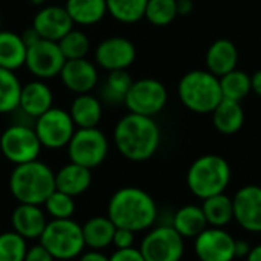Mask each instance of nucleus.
<instances>
[{
    "instance_id": "nucleus-10",
    "label": "nucleus",
    "mask_w": 261,
    "mask_h": 261,
    "mask_svg": "<svg viewBox=\"0 0 261 261\" xmlns=\"http://www.w3.org/2000/svg\"><path fill=\"white\" fill-rule=\"evenodd\" d=\"M41 147L49 150H58L67 147L76 127L69 115V112L52 107L46 113L37 118L34 127Z\"/></svg>"
},
{
    "instance_id": "nucleus-28",
    "label": "nucleus",
    "mask_w": 261,
    "mask_h": 261,
    "mask_svg": "<svg viewBox=\"0 0 261 261\" xmlns=\"http://www.w3.org/2000/svg\"><path fill=\"white\" fill-rule=\"evenodd\" d=\"M202 211L208 222V226L223 228L234 219V205L232 199L225 196V193L208 197L203 200Z\"/></svg>"
},
{
    "instance_id": "nucleus-31",
    "label": "nucleus",
    "mask_w": 261,
    "mask_h": 261,
    "mask_svg": "<svg viewBox=\"0 0 261 261\" xmlns=\"http://www.w3.org/2000/svg\"><path fill=\"white\" fill-rule=\"evenodd\" d=\"M21 83L12 70L0 67V113H11L18 109Z\"/></svg>"
},
{
    "instance_id": "nucleus-12",
    "label": "nucleus",
    "mask_w": 261,
    "mask_h": 261,
    "mask_svg": "<svg viewBox=\"0 0 261 261\" xmlns=\"http://www.w3.org/2000/svg\"><path fill=\"white\" fill-rule=\"evenodd\" d=\"M66 63L58 43L40 38L26 49L24 66L37 80H49L58 76Z\"/></svg>"
},
{
    "instance_id": "nucleus-5",
    "label": "nucleus",
    "mask_w": 261,
    "mask_h": 261,
    "mask_svg": "<svg viewBox=\"0 0 261 261\" xmlns=\"http://www.w3.org/2000/svg\"><path fill=\"white\" fill-rule=\"evenodd\" d=\"M177 92L182 104L194 113H213L223 99L219 76L210 70L187 72L179 81Z\"/></svg>"
},
{
    "instance_id": "nucleus-9",
    "label": "nucleus",
    "mask_w": 261,
    "mask_h": 261,
    "mask_svg": "<svg viewBox=\"0 0 261 261\" xmlns=\"http://www.w3.org/2000/svg\"><path fill=\"white\" fill-rule=\"evenodd\" d=\"M167 101L168 93L161 81L153 78H142L133 81L124 104L128 109V113L153 118L164 110Z\"/></svg>"
},
{
    "instance_id": "nucleus-41",
    "label": "nucleus",
    "mask_w": 261,
    "mask_h": 261,
    "mask_svg": "<svg viewBox=\"0 0 261 261\" xmlns=\"http://www.w3.org/2000/svg\"><path fill=\"white\" fill-rule=\"evenodd\" d=\"M20 37H21L23 43L26 44V47H29L31 44H34L35 41H38V40L41 38L32 26H31V28H28L23 34H20Z\"/></svg>"
},
{
    "instance_id": "nucleus-8",
    "label": "nucleus",
    "mask_w": 261,
    "mask_h": 261,
    "mask_svg": "<svg viewBox=\"0 0 261 261\" xmlns=\"http://www.w3.org/2000/svg\"><path fill=\"white\" fill-rule=\"evenodd\" d=\"M41 148L35 130L24 124H12L0 136V150L14 165L37 161Z\"/></svg>"
},
{
    "instance_id": "nucleus-23",
    "label": "nucleus",
    "mask_w": 261,
    "mask_h": 261,
    "mask_svg": "<svg viewBox=\"0 0 261 261\" xmlns=\"http://www.w3.org/2000/svg\"><path fill=\"white\" fill-rule=\"evenodd\" d=\"M213 124L223 135L237 133L245 124V112L239 101L222 99L213 110Z\"/></svg>"
},
{
    "instance_id": "nucleus-44",
    "label": "nucleus",
    "mask_w": 261,
    "mask_h": 261,
    "mask_svg": "<svg viewBox=\"0 0 261 261\" xmlns=\"http://www.w3.org/2000/svg\"><path fill=\"white\" fill-rule=\"evenodd\" d=\"M251 90H254L258 96H261V69L251 76Z\"/></svg>"
},
{
    "instance_id": "nucleus-19",
    "label": "nucleus",
    "mask_w": 261,
    "mask_h": 261,
    "mask_svg": "<svg viewBox=\"0 0 261 261\" xmlns=\"http://www.w3.org/2000/svg\"><path fill=\"white\" fill-rule=\"evenodd\" d=\"M11 223L18 236L26 240H34L41 237L47 220L38 205L18 203L11 216Z\"/></svg>"
},
{
    "instance_id": "nucleus-22",
    "label": "nucleus",
    "mask_w": 261,
    "mask_h": 261,
    "mask_svg": "<svg viewBox=\"0 0 261 261\" xmlns=\"http://www.w3.org/2000/svg\"><path fill=\"white\" fill-rule=\"evenodd\" d=\"M69 115H70L75 127H78V128L98 127V124L102 118L101 99L90 93L76 95V98L70 104Z\"/></svg>"
},
{
    "instance_id": "nucleus-32",
    "label": "nucleus",
    "mask_w": 261,
    "mask_h": 261,
    "mask_svg": "<svg viewBox=\"0 0 261 261\" xmlns=\"http://www.w3.org/2000/svg\"><path fill=\"white\" fill-rule=\"evenodd\" d=\"M148 0H106L107 14L121 23H136L145 15Z\"/></svg>"
},
{
    "instance_id": "nucleus-42",
    "label": "nucleus",
    "mask_w": 261,
    "mask_h": 261,
    "mask_svg": "<svg viewBox=\"0 0 261 261\" xmlns=\"http://www.w3.org/2000/svg\"><path fill=\"white\" fill-rule=\"evenodd\" d=\"M251 245L246 240H236V257H248Z\"/></svg>"
},
{
    "instance_id": "nucleus-2",
    "label": "nucleus",
    "mask_w": 261,
    "mask_h": 261,
    "mask_svg": "<svg viewBox=\"0 0 261 261\" xmlns=\"http://www.w3.org/2000/svg\"><path fill=\"white\" fill-rule=\"evenodd\" d=\"M107 217L116 228L141 232L151 228L156 222L158 206L147 191L136 187H124L110 197Z\"/></svg>"
},
{
    "instance_id": "nucleus-3",
    "label": "nucleus",
    "mask_w": 261,
    "mask_h": 261,
    "mask_svg": "<svg viewBox=\"0 0 261 261\" xmlns=\"http://www.w3.org/2000/svg\"><path fill=\"white\" fill-rule=\"evenodd\" d=\"M9 191L18 203L40 206L55 191V173L38 159L15 165L9 176Z\"/></svg>"
},
{
    "instance_id": "nucleus-16",
    "label": "nucleus",
    "mask_w": 261,
    "mask_h": 261,
    "mask_svg": "<svg viewBox=\"0 0 261 261\" xmlns=\"http://www.w3.org/2000/svg\"><path fill=\"white\" fill-rule=\"evenodd\" d=\"M32 28L41 38L58 43L70 29H73V21L64 6L47 5L35 14Z\"/></svg>"
},
{
    "instance_id": "nucleus-27",
    "label": "nucleus",
    "mask_w": 261,
    "mask_h": 261,
    "mask_svg": "<svg viewBox=\"0 0 261 261\" xmlns=\"http://www.w3.org/2000/svg\"><path fill=\"white\" fill-rule=\"evenodd\" d=\"M84 245L90 249L101 251L112 245L116 226L109 217H92L83 226Z\"/></svg>"
},
{
    "instance_id": "nucleus-30",
    "label": "nucleus",
    "mask_w": 261,
    "mask_h": 261,
    "mask_svg": "<svg viewBox=\"0 0 261 261\" xmlns=\"http://www.w3.org/2000/svg\"><path fill=\"white\" fill-rule=\"evenodd\" d=\"M222 96L225 99L242 101L251 92V76L245 70L234 69L219 78Z\"/></svg>"
},
{
    "instance_id": "nucleus-17",
    "label": "nucleus",
    "mask_w": 261,
    "mask_h": 261,
    "mask_svg": "<svg viewBox=\"0 0 261 261\" xmlns=\"http://www.w3.org/2000/svg\"><path fill=\"white\" fill-rule=\"evenodd\" d=\"M60 76L64 87L76 95L90 93L98 84L96 64L87 58L66 60Z\"/></svg>"
},
{
    "instance_id": "nucleus-4",
    "label": "nucleus",
    "mask_w": 261,
    "mask_h": 261,
    "mask_svg": "<svg viewBox=\"0 0 261 261\" xmlns=\"http://www.w3.org/2000/svg\"><path fill=\"white\" fill-rule=\"evenodd\" d=\"M229 182L231 167L228 161L219 154L200 156L191 164L187 173L190 191L202 200L225 193Z\"/></svg>"
},
{
    "instance_id": "nucleus-43",
    "label": "nucleus",
    "mask_w": 261,
    "mask_h": 261,
    "mask_svg": "<svg viewBox=\"0 0 261 261\" xmlns=\"http://www.w3.org/2000/svg\"><path fill=\"white\" fill-rule=\"evenodd\" d=\"M193 11V0H177V15H188Z\"/></svg>"
},
{
    "instance_id": "nucleus-33",
    "label": "nucleus",
    "mask_w": 261,
    "mask_h": 261,
    "mask_svg": "<svg viewBox=\"0 0 261 261\" xmlns=\"http://www.w3.org/2000/svg\"><path fill=\"white\" fill-rule=\"evenodd\" d=\"M58 47L66 60H76L86 58L90 50V40L89 37L80 29H70L60 41Z\"/></svg>"
},
{
    "instance_id": "nucleus-13",
    "label": "nucleus",
    "mask_w": 261,
    "mask_h": 261,
    "mask_svg": "<svg viewBox=\"0 0 261 261\" xmlns=\"http://www.w3.org/2000/svg\"><path fill=\"white\" fill-rule=\"evenodd\" d=\"M194 252L200 261H232L236 239L223 228H206L194 239Z\"/></svg>"
},
{
    "instance_id": "nucleus-45",
    "label": "nucleus",
    "mask_w": 261,
    "mask_h": 261,
    "mask_svg": "<svg viewBox=\"0 0 261 261\" xmlns=\"http://www.w3.org/2000/svg\"><path fill=\"white\" fill-rule=\"evenodd\" d=\"M246 261H261V245L255 246V248H251Z\"/></svg>"
},
{
    "instance_id": "nucleus-20",
    "label": "nucleus",
    "mask_w": 261,
    "mask_h": 261,
    "mask_svg": "<svg viewBox=\"0 0 261 261\" xmlns=\"http://www.w3.org/2000/svg\"><path fill=\"white\" fill-rule=\"evenodd\" d=\"M92 184V170L69 162L55 173V190L76 197L86 193Z\"/></svg>"
},
{
    "instance_id": "nucleus-21",
    "label": "nucleus",
    "mask_w": 261,
    "mask_h": 261,
    "mask_svg": "<svg viewBox=\"0 0 261 261\" xmlns=\"http://www.w3.org/2000/svg\"><path fill=\"white\" fill-rule=\"evenodd\" d=\"M237 61H239V50L236 44L226 38L216 40L206 52L208 70L219 78L237 69Z\"/></svg>"
},
{
    "instance_id": "nucleus-47",
    "label": "nucleus",
    "mask_w": 261,
    "mask_h": 261,
    "mask_svg": "<svg viewBox=\"0 0 261 261\" xmlns=\"http://www.w3.org/2000/svg\"><path fill=\"white\" fill-rule=\"evenodd\" d=\"M0 26H2V15H0Z\"/></svg>"
},
{
    "instance_id": "nucleus-46",
    "label": "nucleus",
    "mask_w": 261,
    "mask_h": 261,
    "mask_svg": "<svg viewBox=\"0 0 261 261\" xmlns=\"http://www.w3.org/2000/svg\"><path fill=\"white\" fill-rule=\"evenodd\" d=\"M29 3L34 5V6H41V5L46 3V0H29Z\"/></svg>"
},
{
    "instance_id": "nucleus-38",
    "label": "nucleus",
    "mask_w": 261,
    "mask_h": 261,
    "mask_svg": "<svg viewBox=\"0 0 261 261\" xmlns=\"http://www.w3.org/2000/svg\"><path fill=\"white\" fill-rule=\"evenodd\" d=\"M109 261H145L141 251L135 249V248H128V249H116L110 257Z\"/></svg>"
},
{
    "instance_id": "nucleus-36",
    "label": "nucleus",
    "mask_w": 261,
    "mask_h": 261,
    "mask_svg": "<svg viewBox=\"0 0 261 261\" xmlns=\"http://www.w3.org/2000/svg\"><path fill=\"white\" fill-rule=\"evenodd\" d=\"M75 197L55 190L43 203L52 219H72L75 213Z\"/></svg>"
},
{
    "instance_id": "nucleus-11",
    "label": "nucleus",
    "mask_w": 261,
    "mask_h": 261,
    "mask_svg": "<svg viewBox=\"0 0 261 261\" xmlns=\"http://www.w3.org/2000/svg\"><path fill=\"white\" fill-rule=\"evenodd\" d=\"M145 261H180L184 257V237L170 225L151 229L139 248Z\"/></svg>"
},
{
    "instance_id": "nucleus-6",
    "label": "nucleus",
    "mask_w": 261,
    "mask_h": 261,
    "mask_svg": "<svg viewBox=\"0 0 261 261\" xmlns=\"http://www.w3.org/2000/svg\"><path fill=\"white\" fill-rule=\"evenodd\" d=\"M40 245L55 260H72L81 255L86 248L83 228L72 219H52L40 237Z\"/></svg>"
},
{
    "instance_id": "nucleus-14",
    "label": "nucleus",
    "mask_w": 261,
    "mask_h": 261,
    "mask_svg": "<svg viewBox=\"0 0 261 261\" xmlns=\"http://www.w3.org/2000/svg\"><path fill=\"white\" fill-rule=\"evenodd\" d=\"M136 58L135 44L125 37H109L95 49V61L107 72L127 70Z\"/></svg>"
},
{
    "instance_id": "nucleus-37",
    "label": "nucleus",
    "mask_w": 261,
    "mask_h": 261,
    "mask_svg": "<svg viewBox=\"0 0 261 261\" xmlns=\"http://www.w3.org/2000/svg\"><path fill=\"white\" fill-rule=\"evenodd\" d=\"M135 234H136V232H133V231H130V229L116 228V229H115V234H113V242H112V245H113L116 249H128V248H133Z\"/></svg>"
},
{
    "instance_id": "nucleus-26",
    "label": "nucleus",
    "mask_w": 261,
    "mask_h": 261,
    "mask_svg": "<svg viewBox=\"0 0 261 261\" xmlns=\"http://www.w3.org/2000/svg\"><path fill=\"white\" fill-rule=\"evenodd\" d=\"M184 239H196L202 231L208 228V222L202 211V206L185 205L173 217L171 225Z\"/></svg>"
},
{
    "instance_id": "nucleus-7",
    "label": "nucleus",
    "mask_w": 261,
    "mask_h": 261,
    "mask_svg": "<svg viewBox=\"0 0 261 261\" xmlns=\"http://www.w3.org/2000/svg\"><path fill=\"white\" fill-rule=\"evenodd\" d=\"M109 153V139L98 128H76L67 144L70 162L83 165L89 170L99 167Z\"/></svg>"
},
{
    "instance_id": "nucleus-15",
    "label": "nucleus",
    "mask_w": 261,
    "mask_h": 261,
    "mask_svg": "<svg viewBox=\"0 0 261 261\" xmlns=\"http://www.w3.org/2000/svg\"><path fill=\"white\" fill-rule=\"evenodd\" d=\"M232 205L234 219L243 229L261 232V187L246 185L240 188L232 199Z\"/></svg>"
},
{
    "instance_id": "nucleus-24",
    "label": "nucleus",
    "mask_w": 261,
    "mask_h": 261,
    "mask_svg": "<svg viewBox=\"0 0 261 261\" xmlns=\"http://www.w3.org/2000/svg\"><path fill=\"white\" fill-rule=\"evenodd\" d=\"M26 44L11 31H0V67L15 72L26 61Z\"/></svg>"
},
{
    "instance_id": "nucleus-34",
    "label": "nucleus",
    "mask_w": 261,
    "mask_h": 261,
    "mask_svg": "<svg viewBox=\"0 0 261 261\" xmlns=\"http://www.w3.org/2000/svg\"><path fill=\"white\" fill-rule=\"evenodd\" d=\"M144 17L154 26H167L177 17V0H148Z\"/></svg>"
},
{
    "instance_id": "nucleus-39",
    "label": "nucleus",
    "mask_w": 261,
    "mask_h": 261,
    "mask_svg": "<svg viewBox=\"0 0 261 261\" xmlns=\"http://www.w3.org/2000/svg\"><path fill=\"white\" fill-rule=\"evenodd\" d=\"M55 258L49 254V251L43 245H35L32 248H28V252L24 255V261H54Z\"/></svg>"
},
{
    "instance_id": "nucleus-1",
    "label": "nucleus",
    "mask_w": 261,
    "mask_h": 261,
    "mask_svg": "<svg viewBox=\"0 0 261 261\" xmlns=\"http://www.w3.org/2000/svg\"><path fill=\"white\" fill-rule=\"evenodd\" d=\"M118 151L128 161L144 162L154 156L161 144V130L151 116L128 113L121 118L113 132Z\"/></svg>"
},
{
    "instance_id": "nucleus-40",
    "label": "nucleus",
    "mask_w": 261,
    "mask_h": 261,
    "mask_svg": "<svg viewBox=\"0 0 261 261\" xmlns=\"http://www.w3.org/2000/svg\"><path fill=\"white\" fill-rule=\"evenodd\" d=\"M80 261H109V257H106L101 251L90 249L87 252L83 251V254L80 255Z\"/></svg>"
},
{
    "instance_id": "nucleus-29",
    "label": "nucleus",
    "mask_w": 261,
    "mask_h": 261,
    "mask_svg": "<svg viewBox=\"0 0 261 261\" xmlns=\"http://www.w3.org/2000/svg\"><path fill=\"white\" fill-rule=\"evenodd\" d=\"M133 84V78L127 70H113L109 72L102 87H101V99L107 104H124L125 96Z\"/></svg>"
},
{
    "instance_id": "nucleus-18",
    "label": "nucleus",
    "mask_w": 261,
    "mask_h": 261,
    "mask_svg": "<svg viewBox=\"0 0 261 261\" xmlns=\"http://www.w3.org/2000/svg\"><path fill=\"white\" fill-rule=\"evenodd\" d=\"M54 107V93L43 80L21 86L18 109L29 118H38Z\"/></svg>"
},
{
    "instance_id": "nucleus-35",
    "label": "nucleus",
    "mask_w": 261,
    "mask_h": 261,
    "mask_svg": "<svg viewBox=\"0 0 261 261\" xmlns=\"http://www.w3.org/2000/svg\"><path fill=\"white\" fill-rule=\"evenodd\" d=\"M26 252V239L15 231L0 234V261H24Z\"/></svg>"
},
{
    "instance_id": "nucleus-25",
    "label": "nucleus",
    "mask_w": 261,
    "mask_h": 261,
    "mask_svg": "<svg viewBox=\"0 0 261 261\" xmlns=\"http://www.w3.org/2000/svg\"><path fill=\"white\" fill-rule=\"evenodd\" d=\"M73 24L92 26L104 18L107 14L106 0H66L64 5Z\"/></svg>"
}]
</instances>
